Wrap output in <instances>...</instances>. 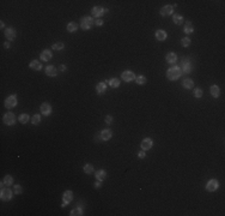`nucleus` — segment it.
<instances>
[{"label": "nucleus", "instance_id": "f257e3e1", "mask_svg": "<svg viewBox=\"0 0 225 216\" xmlns=\"http://www.w3.org/2000/svg\"><path fill=\"white\" fill-rule=\"evenodd\" d=\"M181 76H182V71H181L180 66H177V65H174L173 67L168 69V71H167V77L169 80H177Z\"/></svg>", "mask_w": 225, "mask_h": 216}, {"label": "nucleus", "instance_id": "f03ea898", "mask_svg": "<svg viewBox=\"0 0 225 216\" xmlns=\"http://www.w3.org/2000/svg\"><path fill=\"white\" fill-rule=\"evenodd\" d=\"M94 24H95V21L90 16H84L80 18V28L83 30H90Z\"/></svg>", "mask_w": 225, "mask_h": 216}, {"label": "nucleus", "instance_id": "7ed1b4c3", "mask_svg": "<svg viewBox=\"0 0 225 216\" xmlns=\"http://www.w3.org/2000/svg\"><path fill=\"white\" fill-rule=\"evenodd\" d=\"M12 194H13L12 190L9 186H6V187L1 188V192H0V198H1V200H4V202H9V200H11Z\"/></svg>", "mask_w": 225, "mask_h": 216}, {"label": "nucleus", "instance_id": "20e7f679", "mask_svg": "<svg viewBox=\"0 0 225 216\" xmlns=\"http://www.w3.org/2000/svg\"><path fill=\"white\" fill-rule=\"evenodd\" d=\"M17 103H18V98H17V95H10L9 97H6V100H5V102H4V104H5V107L6 108H9V109H11V108H15L16 106H17Z\"/></svg>", "mask_w": 225, "mask_h": 216}, {"label": "nucleus", "instance_id": "39448f33", "mask_svg": "<svg viewBox=\"0 0 225 216\" xmlns=\"http://www.w3.org/2000/svg\"><path fill=\"white\" fill-rule=\"evenodd\" d=\"M180 69H181L182 73H190L192 70H193V66H192L190 60L187 59V58L183 59V60L181 61V64H180Z\"/></svg>", "mask_w": 225, "mask_h": 216}, {"label": "nucleus", "instance_id": "423d86ee", "mask_svg": "<svg viewBox=\"0 0 225 216\" xmlns=\"http://www.w3.org/2000/svg\"><path fill=\"white\" fill-rule=\"evenodd\" d=\"M3 123H4L5 125H7V126L15 125V123H16V115H15L12 112H7V113L4 114V117H3Z\"/></svg>", "mask_w": 225, "mask_h": 216}, {"label": "nucleus", "instance_id": "0eeeda50", "mask_svg": "<svg viewBox=\"0 0 225 216\" xmlns=\"http://www.w3.org/2000/svg\"><path fill=\"white\" fill-rule=\"evenodd\" d=\"M72 199H73V192H72L71 190L65 191V192L62 193V204H61V206L65 208L66 205H68L69 202H72Z\"/></svg>", "mask_w": 225, "mask_h": 216}, {"label": "nucleus", "instance_id": "6e6552de", "mask_svg": "<svg viewBox=\"0 0 225 216\" xmlns=\"http://www.w3.org/2000/svg\"><path fill=\"white\" fill-rule=\"evenodd\" d=\"M218 187H219V181L217 179H211L206 184V190L208 192H214L218 190Z\"/></svg>", "mask_w": 225, "mask_h": 216}, {"label": "nucleus", "instance_id": "1a4fd4ad", "mask_svg": "<svg viewBox=\"0 0 225 216\" xmlns=\"http://www.w3.org/2000/svg\"><path fill=\"white\" fill-rule=\"evenodd\" d=\"M135 77H136V76H135L134 72H132V71H123L122 74H121L122 80H125L126 83H129V82L135 80Z\"/></svg>", "mask_w": 225, "mask_h": 216}, {"label": "nucleus", "instance_id": "9d476101", "mask_svg": "<svg viewBox=\"0 0 225 216\" xmlns=\"http://www.w3.org/2000/svg\"><path fill=\"white\" fill-rule=\"evenodd\" d=\"M40 111H41V113L43 114V115H46V117H48V115H50L52 114V106H50V103H48V102H43L42 104H41V107H40Z\"/></svg>", "mask_w": 225, "mask_h": 216}, {"label": "nucleus", "instance_id": "9b49d317", "mask_svg": "<svg viewBox=\"0 0 225 216\" xmlns=\"http://www.w3.org/2000/svg\"><path fill=\"white\" fill-rule=\"evenodd\" d=\"M104 13H105V9H103L102 6H95V7L91 9V15L96 18L102 17Z\"/></svg>", "mask_w": 225, "mask_h": 216}, {"label": "nucleus", "instance_id": "f8f14e48", "mask_svg": "<svg viewBox=\"0 0 225 216\" xmlns=\"http://www.w3.org/2000/svg\"><path fill=\"white\" fill-rule=\"evenodd\" d=\"M140 147H141V149L142 150H148V149H151L152 147H153V141L151 139V138H144L142 141H141V143H140Z\"/></svg>", "mask_w": 225, "mask_h": 216}, {"label": "nucleus", "instance_id": "ddd939ff", "mask_svg": "<svg viewBox=\"0 0 225 216\" xmlns=\"http://www.w3.org/2000/svg\"><path fill=\"white\" fill-rule=\"evenodd\" d=\"M4 34H5V37L9 41H13L16 39V36H17V31L13 28H6L5 31H4Z\"/></svg>", "mask_w": 225, "mask_h": 216}, {"label": "nucleus", "instance_id": "4468645a", "mask_svg": "<svg viewBox=\"0 0 225 216\" xmlns=\"http://www.w3.org/2000/svg\"><path fill=\"white\" fill-rule=\"evenodd\" d=\"M173 12H174V6H171V5H165V6H163V7L161 9V11H159L161 16H163V17L170 16V15H173Z\"/></svg>", "mask_w": 225, "mask_h": 216}, {"label": "nucleus", "instance_id": "2eb2a0df", "mask_svg": "<svg viewBox=\"0 0 225 216\" xmlns=\"http://www.w3.org/2000/svg\"><path fill=\"white\" fill-rule=\"evenodd\" d=\"M100 135H101V141H104V142H105V141H109V139L113 137V131L109 130V129H105V130L101 131Z\"/></svg>", "mask_w": 225, "mask_h": 216}, {"label": "nucleus", "instance_id": "dca6fc26", "mask_svg": "<svg viewBox=\"0 0 225 216\" xmlns=\"http://www.w3.org/2000/svg\"><path fill=\"white\" fill-rule=\"evenodd\" d=\"M40 58H41V60H43V61H49V60L53 58V53H52V51H49V49H44V51L41 52Z\"/></svg>", "mask_w": 225, "mask_h": 216}, {"label": "nucleus", "instance_id": "f3484780", "mask_svg": "<svg viewBox=\"0 0 225 216\" xmlns=\"http://www.w3.org/2000/svg\"><path fill=\"white\" fill-rule=\"evenodd\" d=\"M44 71H46V74H47L48 77H55V76L58 74V69H56L54 65H48Z\"/></svg>", "mask_w": 225, "mask_h": 216}, {"label": "nucleus", "instance_id": "a211bd4d", "mask_svg": "<svg viewBox=\"0 0 225 216\" xmlns=\"http://www.w3.org/2000/svg\"><path fill=\"white\" fill-rule=\"evenodd\" d=\"M155 36H156V39H157L158 41H164V40H167L168 34H167L165 30H163V29H158V30L156 31Z\"/></svg>", "mask_w": 225, "mask_h": 216}, {"label": "nucleus", "instance_id": "6ab92c4d", "mask_svg": "<svg viewBox=\"0 0 225 216\" xmlns=\"http://www.w3.org/2000/svg\"><path fill=\"white\" fill-rule=\"evenodd\" d=\"M165 61L168 63V64H176V61H177V54L176 53H168L167 55H165Z\"/></svg>", "mask_w": 225, "mask_h": 216}, {"label": "nucleus", "instance_id": "aec40b11", "mask_svg": "<svg viewBox=\"0 0 225 216\" xmlns=\"http://www.w3.org/2000/svg\"><path fill=\"white\" fill-rule=\"evenodd\" d=\"M105 91H107V83H104V82L97 83V85H96V92H97L98 95H102V94H104Z\"/></svg>", "mask_w": 225, "mask_h": 216}, {"label": "nucleus", "instance_id": "412c9836", "mask_svg": "<svg viewBox=\"0 0 225 216\" xmlns=\"http://www.w3.org/2000/svg\"><path fill=\"white\" fill-rule=\"evenodd\" d=\"M29 67L34 71H40V70H42V64L38 60H31L29 64Z\"/></svg>", "mask_w": 225, "mask_h": 216}, {"label": "nucleus", "instance_id": "4be33fe9", "mask_svg": "<svg viewBox=\"0 0 225 216\" xmlns=\"http://www.w3.org/2000/svg\"><path fill=\"white\" fill-rule=\"evenodd\" d=\"M182 86H183L184 89H193V88H194V82H193V79H190V78H184V79L182 80Z\"/></svg>", "mask_w": 225, "mask_h": 216}, {"label": "nucleus", "instance_id": "5701e85b", "mask_svg": "<svg viewBox=\"0 0 225 216\" xmlns=\"http://www.w3.org/2000/svg\"><path fill=\"white\" fill-rule=\"evenodd\" d=\"M95 177L98 181H103L105 178H107V172L104 169H100L97 172H95Z\"/></svg>", "mask_w": 225, "mask_h": 216}, {"label": "nucleus", "instance_id": "b1692460", "mask_svg": "<svg viewBox=\"0 0 225 216\" xmlns=\"http://www.w3.org/2000/svg\"><path fill=\"white\" fill-rule=\"evenodd\" d=\"M210 92H211V95H212L213 97H215V98L220 96V89H219L218 85H212V86L210 88Z\"/></svg>", "mask_w": 225, "mask_h": 216}, {"label": "nucleus", "instance_id": "393cba45", "mask_svg": "<svg viewBox=\"0 0 225 216\" xmlns=\"http://www.w3.org/2000/svg\"><path fill=\"white\" fill-rule=\"evenodd\" d=\"M13 184V178L11 177V175H5V178L3 179V181H1V186L4 187V186H11Z\"/></svg>", "mask_w": 225, "mask_h": 216}, {"label": "nucleus", "instance_id": "a878e982", "mask_svg": "<svg viewBox=\"0 0 225 216\" xmlns=\"http://www.w3.org/2000/svg\"><path fill=\"white\" fill-rule=\"evenodd\" d=\"M183 31L186 33V34H192L193 31H194V27H193V24H192V22H186V24H184V27H183Z\"/></svg>", "mask_w": 225, "mask_h": 216}, {"label": "nucleus", "instance_id": "bb28decb", "mask_svg": "<svg viewBox=\"0 0 225 216\" xmlns=\"http://www.w3.org/2000/svg\"><path fill=\"white\" fill-rule=\"evenodd\" d=\"M29 120H30V117H29L28 113H22V114H19V117H18V121H19L21 124H27Z\"/></svg>", "mask_w": 225, "mask_h": 216}, {"label": "nucleus", "instance_id": "cd10ccee", "mask_svg": "<svg viewBox=\"0 0 225 216\" xmlns=\"http://www.w3.org/2000/svg\"><path fill=\"white\" fill-rule=\"evenodd\" d=\"M66 29H67L68 33H74V31H77V29H78V24L74 23V22H69V23L67 24Z\"/></svg>", "mask_w": 225, "mask_h": 216}, {"label": "nucleus", "instance_id": "c85d7f7f", "mask_svg": "<svg viewBox=\"0 0 225 216\" xmlns=\"http://www.w3.org/2000/svg\"><path fill=\"white\" fill-rule=\"evenodd\" d=\"M71 216H82L83 215V208L82 206H78V208H74L71 210Z\"/></svg>", "mask_w": 225, "mask_h": 216}, {"label": "nucleus", "instance_id": "c756f323", "mask_svg": "<svg viewBox=\"0 0 225 216\" xmlns=\"http://www.w3.org/2000/svg\"><path fill=\"white\" fill-rule=\"evenodd\" d=\"M83 171H84V173H86V174H92V173L95 172V167H94L91 163H86V165L83 167Z\"/></svg>", "mask_w": 225, "mask_h": 216}, {"label": "nucleus", "instance_id": "7c9ffc66", "mask_svg": "<svg viewBox=\"0 0 225 216\" xmlns=\"http://www.w3.org/2000/svg\"><path fill=\"white\" fill-rule=\"evenodd\" d=\"M173 22L176 25H181L183 23V16H181V15H174L173 16Z\"/></svg>", "mask_w": 225, "mask_h": 216}, {"label": "nucleus", "instance_id": "2f4dec72", "mask_svg": "<svg viewBox=\"0 0 225 216\" xmlns=\"http://www.w3.org/2000/svg\"><path fill=\"white\" fill-rule=\"evenodd\" d=\"M108 84L111 86V88H119L120 86V79L119 78H110L108 80Z\"/></svg>", "mask_w": 225, "mask_h": 216}, {"label": "nucleus", "instance_id": "473e14b6", "mask_svg": "<svg viewBox=\"0 0 225 216\" xmlns=\"http://www.w3.org/2000/svg\"><path fill=\"white\" fill-rule=\"evenodd\" d=\"M65 48V43L62 42H55L53 46H52V49L53 51H62Z\"/></svg>", "mask_w": 225, "mask_h": 216}, {"label": "nucleus", "instance_id": "72a5a7b5", "mask_svg": "<svg viewBox=\"0 0 225 216\" xmlns=\"http://www.w3.org/2000/svg\"><path fill=\"white\" fill-rule=\"evenodd\" d=\"M30 121H31L32 125H38V124L41 123V115H40V114H35V115H32L31 119H30Z\"/></svg>", "mask_w": 225, "mask_h": 216}, {"label": "nucleus", "instance_id": "f704fd0d", "mask_svg": "<svg viewBox=\"0 0 225 216\" xmlns=\"http://www.w3.org/2000/svg\"><path fill=\"white\" fill-rule=\"evenodd\" d=\"M134 82H135L136 84H139V85H142V84L146 83V77L142 76V74H140V76L135 77V80H134Z\"/></svg>", "mask_w": 225, "mask_h": 216}, {"label": "nucleus", "instance_id": "c9c22d12", "mask_svg": "<svg viewBox=\"0 0 225 216\" xmlns=\"http://www.w3.org/2000/svg\"><path fill=\"white\" fill-rule=\"evenodd\" d=\"M202 89L201 88H196V89H194V96L196 97V98H201L202 97Z\"/></svg>", "mask_w": 225, "mask_h": 216}, {"label": "nucleus", "instance_id": "e433bc0d", "mask_svg": "<svg viewBox=\"0 0 225 216\" xmlns=\"http://www.w3.org/2000/svg\"><path fill=\"white\" fill-rule=\"evenodd\" d=\"M181 45H182L183 47H189V46H190V39H189V37H183V39L181 40Z\"/></svg>", "mask_w": 225, "mask_h": 216}, {"label": "nucleus", "instance_id": "4c0bfd02", "mask_svg": "<svg viewBox=\"0 0 225 216\" xmlns=\"http://www.w3.org/2000/svg\"><path fill=\"white\" fill-rule=\"evenodd\" d=\"M22 192H23V188H22V186L21 185H15V193L16 194H22Z\"/></svg>", "mask_w": 225, "mask_h": 216}, {"label": "nucleus", "instance_id": "58836bf2", "mask_svg": "<svg viewBox=\"0 0 225 216\" xmlns=\"http://www.w3.org/2000/svg\"><path fill=\"white\" fill-rule=\"evenodd\" d=\"M113 120H114V118H113L111 115H107V117H105V124H107V125H110V124L113 123Z\"/></svg>", "mask_w": 225, "mask_h": 216}, {"label": "nucleus", "instance_id": "ea45409f", "mask_svg": "<svg viewBox=\"0 0 225 216\" xmlns=\"http://www.w3.org/2000/svg\"><path fill=\"white\" fill-rule=\"evenodd\" d=\"M145 156H146L145 150H142V149H141V150L138 153V157H139V159H145Z\"/></svg>", "mask_w": 225, "mask_h": 216}, {"label": "nucleus", "instance_id": "a19ab883", "mask_svg": "<svg viewBox=\"0 0 225 216\" xmlns=\"http://www.w3.org/2000/svg\"><path fill=\"white\" fill-rule=\"evenodd\" d=\"M95 25H97V27H102V25H103V21H102L101 18H97V19L95 21Z\"/></svg>", "mask_w": 225, "mask_h": 216}, {"label": "nucleus", "instance_id": "79ce46f5", "mask_svg": "<svg viewBox=\"0 0 225 216\" xmlns=\"http://www.w3.org/2000/svg\"><path fill=\"white\" fill-rule=\"evenodd\" d=\"M94 186H95V188H100V187H101V181L97 180V182H95Z\"/></svg>", "mask_w": 225, "mask_h": 216}, {"label": "nucleus", "instance_id": "37998d69", "mask_svg": "<svg viewBox=\"0 0 225 216\" xmlns=\"http://www.w3.org/2000/svg\"><path fill=\"white\" fill-rule=\"evenodd\" d=\"M66 70H67V66H66V65H61V66H60V71H62V72H65Z\"/></svg>", "mask_w": 225, "mask_h": 216}, {"label": "nucleus", "instance_id": "c03bdc74", "mask_svg": "<svg viewBox=\"0 0 225 216\" xmlns=\"http://www.w3.org/2000/svg\"><path fill=\"white\" fill-rule=\"evenodd\" d=\"M4 47H5V48H10V42H5Z\"/></svg>", "mask_w": 225, "mask_h": 216}, {"label": "nucleus", "instance_id": "a18cd8bd", "mask_svg": "<svg viewBox=\"0 0 225 216\" xmlns=\"http://www.w3.org/2000/svg\"><path fill=\"white\" fill-rule=\"evenodd\" d=\"M0 28H1V29H4V28H5V23H4V22L0 23Z\"/></svg>", "mask_w": 225, "mask_h": 216}]
</instances>
